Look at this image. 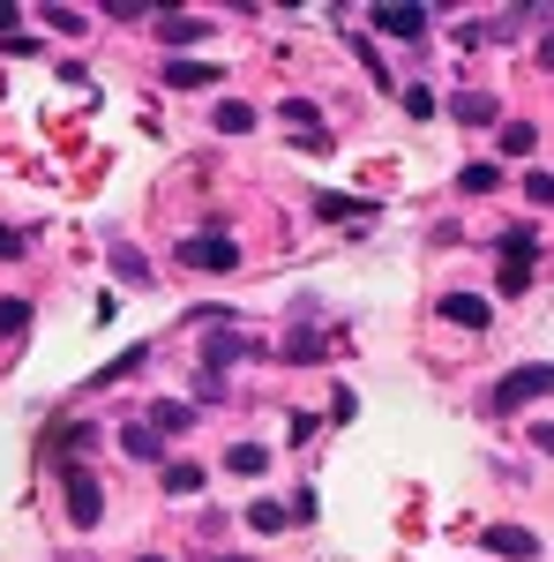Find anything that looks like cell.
<instances>
[{
  "mask_svg": "<svg viewBox=\"0 0 554 562\" xmlns=\"http://www.w3.org/2000/svg\"><path fill=\"white\" fill-rule=\"evenodd\" d=\"M60 495H68V525L76 532H90V525L105 518V480L90 473V465H76V458L60 465Z\"/></svg>",
  "mask_w": 554,
  "mask_h": 562,
  "instance_id": "obj_1",
  "label": "cell"
},
{
  "mask_svg": "<svg viewBox=\"0 0 554 562\" xmlns=\"http://www.w3.org/2000/svg\"><path fill=\"white\" fill-rule=\"evenodd\" d=\"M172 256L188 262V270H203V278H225V270H240V240L233 233H188Z\"/></svg>",
  "mask_w": 554,
  "mask_h": 562,
  "instance_id": "obj_2",
  "label": "cell"
},
{
  "mask_svg": "<svg viewBox=\"0 0 554 562\" xmlns=\"http://www.w3.org/2000/svg\"><path fill=\"white\" fill-rule=\"evenodd\" d=\"M554 390V368H510L502 383H495V413H517V405H532V397H547Z\"/></svg>",
  "mask_w": 554,
  "mask_h": 562,
  "instance_id": "obj_3",
  "label": "cell"
},
{
  "mask_svg": "<svg viewBox=\"0 0 554 562\" xmlns=\"http://www.w3.org/2000/svg\"><path fill=\"white\" fill-rule=\"evenodd\" d=\"M479 548H487V555H502V562H540V540H532L524 525H487V532H479Z\"/></svg>",
  "mask_w": 554,
  "mask_h": 562,
  "instance_id": "obj_4",
  "label": "cell"
},
{
  "mask_svg": "<svg viewBox=\"0 0 554 562\" xmlns=\"http://www.w3.org/2000/svg\"><path fill=\"white\" fill-rule=\"evenodd\" d=\"M375 31L383 38H427V8H405V0H389V8H375Z\"/></svg>",
  "mask_w": 554,
  "mask_h": 562,
  "instance_id": "obj_5",
  "label": "cell"
},
{
  "mask_svg": "<svg viewBox=\"0 0 554 562\" xmlns=\"http://www.w3.org/2000/svg\"><path fill=\"white\" fill-rule=\"evenodd\" d=\"M442 323H457V330H487L495 307L479 301V293H442Z\"/></svg>",
  "mask_w": 554,
  "mask_h": 562,
  "instance_id": "obj_6",
  "label": "cell"
},
{
  "mask_svg": "<svg viewBox=\"0 0 554 562\" xmlns=\"http://www.w3.org/2000/svg\"><path fill=\"white\" fill-rule=\"evenodd\" d=\"M233 360H248V338H240V330H211V338H203V375H225Z\"/></svg>",
  "mask_w": 554,
  "mask_h": 562,
  "instance_id": "obj_7",
  "label": "cell"
},
{
  "mask_svg": "<svg viewBox=\"0 0 554 562\" xmlns=\"http://www.w3.org/2000/svg\"><path fill=\"white\" fill-rule=\"evenodd\" d=\"M278 121H285V128H299L307 143H315V150H330V135H323V113H315V98H285V105H278Z\"/></svg>",
  "mask_w": 554,
  "mask_h": 562,
  "instance_id": "obj_8",
  "label": "cell"
},
{
  "mask_svg": "<svg viewBox=\"0 0 554 562\" xmlns=\"http://www.w3.org/2000/svg\"><path fill=\"white\" fill-rule=\"evenodd\" d=\"M166 83L172 90H211V83H225V68L217 60H166Z\"/></svg>",
  "mask_w": 554,
  "mask_h": 562,
  "instance_id": "obj_9",
  "label": "cell"
},
{
  "mask_svg": "<svg viewBox=\"0 0 554 562\" xmlns=\"http://www.w3.org/2000/svg\"><path fill=\"white\" fill-rule=\"evenodd\" d=\"M495 248H502V262H540V225H502Z\"/></svg>",
  "mask_w": 554,
  "mask_h": 562,
  "instance_id": "obj_10",
  "label": "cell"
},
{
  "mask_svg": "<svg viewBox=\"0 0 554 562\" xmlns=\"http://www.w3.org/2000/svg\"><path fill=\"white\" fill-rule=\"evenodd\" d=\"M143 420H150L158 435H188V428H195V405H180V397H158Z\"/></svg>",
  "mask_w": 554,
  "mask_h": 562,
  "instance_id": "obj_11",
  "label": "cell"
},
{
  "mask_svg": "<svg viewBox=\"0 0 554 562\" xmlns=\"http://www.w3.org/2000/svg\"><path fill=\"white\" fill-rule=\"evenodd\" d=\"M211 128L217 135H248V128H256V105H248V98H225V105L211 113Z\"/></svg>",
  "mask_w": 554,
  "mask_h": 562,
  "instance_id": "obj_12",
  "label": "cell"
},
{
  "mask_svg": "<svg viewBox=\"0 0 554 562\" xmlns=\"http://www.w3.org/2000/svg\"><path fill=\"white\" fill-rule=\"evenodd\" d=\"M121 450H128V458H158V450H166V435L150 428V420H128V428H121Z\"/></svg>",
  "mask_w": 554,
  "mask_h": 562,
  "instance_id": "obj_13",
  "label": "cell"
},
{
  "mask_svg": "<svg viewBox=\"0 0 554 562\" xmlns=\"http://www.w3.org/2000/svg\"><path fill=\"white\" fill-rule=\"evenodd\" d=\"M450 113H457V121H472V128H487V121H495V90H465Z\"/></svg>",
  "mask_w": 554,
  "mask_h": 562,
  "instance_id": "obj_14",
  "label": "cell"
},
{
  "mask_svg": "<svg viewBox=\"0 0 554 562\" xmlns=\"http://www.w3.org/2000/svg\"><path fill=\"white\" fill-rule=\"evenodd\" d=\"M158 31H166V45H195V38H211V23H203V15H166Z\"/></svg>",
  "mask_w": 554,
  "mask_h": 562,
  "instance_id": "obj_15",
  "label": "cell"
},
{
  "mask_svg": "<svg viewBox=\"0 0 554 562\" xmlns=\"http://www.w3.org/2000/svg\"><path fill=\"white\" fill-rule=\"evenodd\" d=\"M166 495H203V465L172 458V465H166Z\"/></svg>",
  "mask_w": 554,
  "mask_h": 562,
  "instance_id": "obj_16",
  "label": "cell"
},
{
  "mask_svg": "<svg viewBox=\"0 0 554 562\" xmlns=\"http://www.w3.org/2000/svg\"><path fill=\"white\" fill-rule=\"evenodd\" d=\"M532 143H540L532 121H502V158H532Z\"/></svg>",
  "mask_w": 554,
  "mask_h": 562,
  "instance_id": "obj_17",
  "label": "cell"
},
{
  "mask_svg": "<svg viewBox=\"0 0 554 562\" xmlns=\"http://www.w3.org/2000/svg\"><path fill=\"white\" fill-rule=\"evenodd\" d=\"M23 323H31V301L23 293H0V338H23Z\"/></svg>",
  "mask_w": 554,
  "mask_h": 562,
  "instance_id": "obj_18",
  "label": "cell"
},
{
  "mask_svg": "<svg viewBox=\"0 0 554 562\" xmlns=\"http://www.w3.org/2000/svg\"><path fill=\"white\" fill-rule=\"evenodd\" d=\"M225 465H233V473H248V480H256L262 465H270V450H262V442H233V450H225Z\"/></svg>",
  "mask_w": 554,
  "mask_h": 562,
  "instance_id": "obj_19",
  "label": "cell"
},
{
  "mask_svg": "<svg viewBox=\"0 0 554 562\" xmlns=\"http://www.w3.org/2000/svg\"><path fill=\"white\" fill-rule=\"evenodd\" d=\"M457 188H465V195H487V188H502V173H495L487 158H472L465 173H457Z\"/></svg>",
  "mask_w": 554,
  "mask_h": 562,
  "instance_id": "obj_20",
  "label": "cell"
},
{
  "mask_svg": "<svg viewBox=\"0 0 554 562\" xmlns=\"http://www.w3.org/2000/svg\"><path fill=\"white\" fill-rule=\"evenodd\" d=\"M285 360H293V368H315V360H323V338H315V330H293V338H285Z\"/></svg>",
  "mask_w": 554,
  "mask_h": 562,
  "instance_id": "obj_21",
  "label": "cell"
},
{
  "mask_svg": "<svg viewBox=\"0 0 554 562\" xmlns=\"http://www.w3.org/2000/svg\"><path fill=\"white\" fill-rule=\"evenodd\" d=\"M248 525H256V532H285L293 510H285V503H248Z\"/></svg>",
  "mask_w": 554,
  "mask_h": 562,
  "instance_id": "obj_22",
  "label": "cell"
},
{
  "mask_svg": "<svg viewBox=\"0 0 554 562\" xmlns=\"http://www.w3.org/2000/svg\"><path fill=\"white\" fill-rule=\"evenodd\" d=\"M397 98H405V113H412V121H427V113H434V90H427V83H405Z\"/></svg>",
  "mask_w": 554,
  "mask_h": 562,
  "instance_id": "obj_23",
  "label": "cell"
},
{
  "mask_svg": "<svg viewBox=\"0 0 554 562\" xmlns=\"http://www.w3.org/2000/svg\"><path fill=\"white\" fill-rule=\"evenodd\" d=\"M113 270H121V278H128V285H143V278H150V262L135 256V248H113Z\"/></svg>",
  "mask_w": 554,
  "mask_h": 562,
  "instance_id": "obj_24",
  "label": "cell"
},
{
  "mask_svg": "<svg viewBox=\"0 0 554 562\" xmlns=\"http://www.w3.org/2000/svg\"><path fill=\"white\" fill-rule=\"evenodd\" d=\"M524 195H532L540 211H554V173H524Z\"/></svg>",
  "mask_w": 554,
  "mask_h": 562,
  "instance_id": "obj_25",
  "label": "cell"
},
{
  "mask_svg": "<svg viewBox=\"0 0 554 562\" xmlns=\"http://www.w3.org/2000/svg\"><path fill=\"white\" fill-rule=\"evenodd\" d=\"M532 270H540V262H502V293H524V285H532Z\"/></svg>",
  "mask_w": 554,
  "mask_h": 562,
  "instance_id": "obj_26",
  "label": "cell"
},
{
  "mask_svg": "<svg viewBox=\"0 0 554 562\" xmlns=\"http://www.w3.org/2000/svg\"><path fill=\"white\" fill-rule=\"evenodd\" d=\"M90 442H98V428H90V420H76V428H60V450H90Z\"/></svg>",
  "mask_w": 554,
  "mask_h": 562,
  "instance_id": "obj_27",
  "label": "cell"
},
{
  "mask_svg": "<svg viewBox=\"0 0 554 562\" xmlns=\"http://www.w3.org/2000/svg\"><path fill=\"white\" fill-rule=\"evenodd\" d=\"M23 248H31V240H23L15 225H0V262H15V256H23Z\"/></svg>",
  "mask_w": 554,
  "mask_h": 562,
  "instance_id": "obj_28",
  "label": "cell"
},
{
  "mask_svg": "<svg viewBox=\"0 0 554 562\" xmlns=\"http://www.w3.org/2000/svg\"><path fill=\"white\" fill-rule=\"evenodd\" d=\"M532 68H547V76H554V31H547L540 45H532Z\"/></svg>",
  "mask_w": 554,
  "mask_h": 562,
  "instance_id": "obj_29",
  "label": "cell"
},
{
  "mask_svg": "<svg viewBox=\"0 0 554 562\" xmlns=\"http://www.w3.org/2000/svg\"><path fill=\"white\" fill-rule=\"evenodd\" d=\"M532 442H540V450L554 458V420H540V428H532Z\"/></svg>",
  "mask_w": 554,
  "mask_h": 562,
  "instance_id": "obj_30",
  "label": "cell"
},
{
  "mask_svg": "<svg viewBox=\"0 0 554 562\" xmlns=\"http://www.w3.org/2000/svg\"><path fill=\"white\" fill-rule=\"evenodd\" d=\"M0 38H15V8L8 0H0Z\"/></svg>",
  "mask_w": 554,
  "mask_h": 562,
  "instance_id": "obj_31",
  "label": "cell"
},
{
  "mask_svg": "<svg viewBox=\"0 0 554 562\" xmlns=\"http://www.w3.org/2000/svg\"><path fill=\"white\" fill-rule=\"evenodd\" d=\"M135 562H172V555H135Z\"/></svg>",
  "mask_w": 554,
  "mask_h": 562,
  "instance_id": "obj_32",
  "label": "cell"
},
{
  "mask_svg": "<svg viewBox=\"0 0 554 562\" xmlns=\"http://www.w3.org/2000/svg\"><path fill=\"white\" fill-rule=\"evenodd\" d=\"M217 562H248V555H217Z\"/></svg>",
  "mask_w": 554,
  "mask_h": 562,
  "instance_id": "obj_33",
  "label": "cell"
}]
</instances>
